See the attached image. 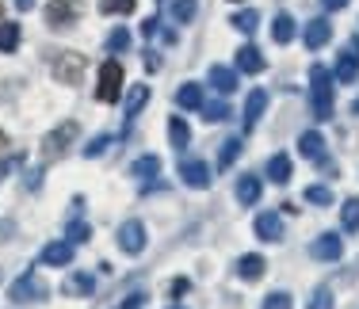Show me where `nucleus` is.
Masks as SVG:
<instances>
[{
  "instance_id": "nucleus-6",
  "label": "nucleus",
  "mask_w": 359,
  "mask_h": 309,
  "mask_svg": "<svg viewBox=\"0 0 359 309\" xmlns=\"http://www.w3.org/2000/svg\"><path fill=\"white\" fill-rule=\"evenodd\" d=\"M73 137H76V123L69 118V123H62L54 134H46V142H42V157H46V160L65 157V153H69V145H73Z\"/></svg>"
},
{
  "instance_id": "nucleus-9",
  "label": "nucleus",
  "mask_w": 359,
  "mask_h": 309,
  "mask_svg": "<svg viewBox=\"0 0 359 309\" xmlns=\"http://www.w3.org/2000/svg\"><path fill=\"white\" fill-rule=\"evenodd\" d=\"M310 252H313V260H340V256H344V240H340L337 233H321L318 240H313L310 245Z\"/></svg>"
},
{
  "instance_id": "nucleus-18",
  "label": "nucleus",
  "mask_w": 359,
  "mask_h": 309,
  "mask_svg": "<svg viewBox=\"0 0 359 309\" xmlns=\"http://www.w3.org/2000/svg\"><path fill=\"white\" fill-rule=\"evenodd\" d=\"M237 69L241 73H264V54L256 46H241L237 50Z\"/></svg>"
},
{
  "instance_id": "nucleus-5",
  "label": "nucleus",
  "mask_w": 359,
  "mask_h": 309,
  "mask_svg": "<svg viewBox=\"0 0 359 309\" xmlns=\"http://www.w3.org/2000/svg\"><path fill=\"white\" fill-rule=\"evenodd\" d=\"M96 96L104 103H115L118 96H123V65H118V62H104V65H100Z\"/></svg>"
},
{
  "instance_id": "nucleus-13",
  "label": "nucleus",
  "mask_w": 359,
  "mask_h": 309,
  "mask_svg": "<svg viewBox=\"0 0 359 309\" xmlns=\"http://www.w3.org/2000/svg\"><path fill=\"white\" fill-rule=\"evenodd\" d=\"M264 107H268V92H264V88H256L252 96H249V103H245V130H252V126L260 123Z\"/></svg>"
},
{
  "instance_id": "nucleus-17",
  "label": "nucleus",
  "mask_w": 359,
  "mask_h": 309,
  "mask_svg": "<svg viewBox=\"0 0 359 309\" xmlns=\"http://www.w3.org/2000/svg\"><path fill=\"white\" fill-rule=\"evenodd\" d=\"M298 153L302 157H310V160H321V153H325V137L318 130H306L302 137H298Z\"/></svg>"
},
{
  "instance_id": "nucleus-32",
  "label": "nucleus",
  "mask_w": 359,
  "mask_h": 309,
  "mask_svg": "<svg viewBox=\"0 0 359 309\" xmlns=\"http://www.w3.org/2000/svg\"><path fill=\"white\" fill-rule=\"evenodd\" d=\"M126 46H130V31H126V27H115L107 34V50H111V54H123Z\"/></svg>"
},
{
  "instance_id": "nucleus-39",
  "label": "nucleus",
  "mask_w": 359,
  "mask_h": 309,
  "mask_svg": "<svg viewBox=\"0 0 359 309\" xmlns=\"http://www.w3.org/2000/svg\"><path fill=\"white\" fill-rule=\"evenodd\" d=\"M306 309H332V294H329L325 287H318V290H313V298H310V305H306Z\"/></svg>"
},
{
  "instance_id": "nucleus-15",
  "label": "nucleus",
  "mask_w": 359,
  "mask_h": 309,
  "mask_svg": "<svg viewBox=\"0 0 359 309\" xmlns=\"http://www.w3.org/2000/svg\"><path fill=\"white\" fill-rule=\"evenodd\" d=\"M355 76H359V54L344 50V54H340V62H337V81L340 84H355Z\"/></svg>"
},
{
  "instance_id": "nucleus-41",
  "label": "nucleus",
  "mask_w": 359,
  "mask_h": 309,
  "mask_svg": "<svg viewBox=\"0 0 359 309\" xmlns=\"http://www.w3.org/2000/svg\"><path fill=\"white\" fill-rule=\"evenodd\" d=\"M157 27H161V20H157V15H149V20L142 23V34L149 39V34H157Z\"/></svg>"
},
{
  "instance_id": "nucleus-38",
  "label": "nucleus",
  "mask_w": 359,
  "mask_h": 309,
  "mask_svg": "<svg viewBox=\"0 0 359 309\" xmlns=\"http://www.w3.org/2000/svg\"><path fill=\"white\" fill-rule=\"evenodd\" d=\"M294 302H290V294H283V290H276V294H268L264 298V305L260 309H290Z\"/></svg>"
},
{
  "instance_id": "nucleus-8",
  "label": "nucleus",
  "mask_w": 359,
  "mask_h": 309,
  "mask_svg": "<svg viewBox=\"0 0 359 309\" xmlns=\"http://www.w3.org/2000/svg\"><path fill=\"white\" fill-rule=\"evenodd\" d=\"M180 176H184V184H187V187H195V191L210 187V168L203 165V160H195V157L180 160Z\"/></svg>"
},
{
  "instance_id": "nucleus-11",
  "label": "nucleus",
  "mask_w": 359,
  "mask_h": 309,
  "mask_svg": "<svg viewBox=\"0 0 359 309\" xmlns=\"http://www.w3.org/2000/svg\"><path fill=\"white\" fill-rule=\"evenodd\" d=\"M256 233L264 240H283V218H279L276 210H264L260 218H256Z\"/></svg>"
},
{
  "instance_id": "nucleus-42",
  "label": "nucleus",
  "mask_w": 359,
  "mask_h": 309,
  "mask_svg": "<svg viewBox=\"0 0 359 309\" xmlns=\"http://www.w3.org/2000/svg\"><path fill=\"white\" fill-rule=\"evenodd\" d=\"M325 12H340V8H348V0H321Z\"/></svg>"
},
{
  "instance_id": "nucleus-40",
  "label": "nucleus",
  "mask_w": 359,
  "mask_h": 309,
  "mask_svg": "<svg viewBox=\"0 0 359 309\" xmlns=\"http://www.w3.org/2000/svg\"><path fill=\"white\" fill-rule=\"evenodd\" d=\"M118 309H145V294H130V298H126V302L118 305Z\"/></svg>"
},
{
  "instance_id": "nucleus-24",
  "label": "nucleus",
  "mask_w": 359,
  "mask_h": 309,
  "mask_svg": "<svg viewBox=\"0 0 359 309\" xmlns=\"http://www.w3.org/2000/svg\"><path fill=\"white\" fill-rule=\"evenodd\" d=\"M271 39H276V42H290V39H294V20H290L287 12H279L276 20H271Z\"/></svg>"
},
{
  "instance_id": "nucleus-33",
  "label": "nucleus",
  "mask_w": 359,
  "mask_h": 309,
  "mask_svg": "<svg viewBox=\"0 0 359 309\" xmlns=\"http://www.w3.org/2000/svg\"><path fill=\"white\" fill-rule=\"evenodd\" d=\"M233 27L241 34H252L256 27H260V15H256V12H237L233 15Z\"/></svg>"
},
{
  "instance_id": "nucleus-35",
  "label": "nucleus",
  "mask_w": 359,
  "mask_h": 309,
  "mask_svg": "<svg viewBox=\"0 0 359 309\" xmlns=\"http://www.w3.org/2000/svg\"><path fill=\"white\" fill-rule=\"evenodd\" d=\"M111 145H115V137H107V134H100V137H92L88 145H84V157H100V153H107Z\"/></svg>"
},
{
  "instance_id": "nucleus-2",
  "label": "nucleus",
  "mask_w": 359,
  "mask_h": 309,
  "mask_svg": "<svg viewBox=\"0 0 359 309\" xmlns=\"http://www.w3.org/2000/svg\"><path fill=\"white\" fill-rule=\"evenodd\" d=\"M50 73L57 76V84H81L84 54H73V50H50Z\"/></svg>"
},
{
  "instance_id": "nucleus-36",
  "label": "nucleus",
  "mask_w": 359,
  "mask_h": 309,
  "mask_svg": "<svg viewBox=\"0 0 359 309\" xmlns=\"http://www.w3.org/2000/svg\"><path fill=\"white\" fill-rule=\"evenodd\" d=\"M92 237V229H88V221H69V240H73V245H84V240H88Z\"/></svg>"
},
{
  "instance_id": "nucleus-23",
  "label": "nucleus",
  "mask_w": 359,
  "mask_h": 309,
  "mask_svg": "<svg viewBox=\"0 0 359 309\" xmlns=\"http://www.w3.org/2000/svg\"><path fill=\"white\" fill-rule=\"evenodd\" d=\"M176 103H180V107H187V111H199L203 107V88H199V84H184V88L176 92Z\"/></svg>"
},
{
  "instance_id": "nucleus-26",
  "label": "nucleus",
  "mask_w": 359,
  "mask_h": 309,
  "mask_svg": "<svg viewBox=\"0 0 359 309\" xmlns=\"http://www.w3.org/2000/svg\"><path fill=\"white\" fill-rule=\"evenodd\" d=\"M20 46V23H0V54H12Z\"/></svg>"
},
{
  "instance_id": "nucleus-22",
  "label": "nucleus",
  "mask_w": 359,
  "mask_h": 309,
  "mask_svg": "<svg viewBox=\"0 0 359 309\" xmlns=\"http://www.w3.org/2000/svg\"><path fill=\"white\" fill-rule=\"evenodd\" d=\"M149 103V88L145 84H134V92H130V99H126V123H134L138 118V111Z\"/></svg>"
},
{
  "instance_id": "nucleus-47",
  "label": "nucleus",
  "mask_w": 359,
  "mask_h": 309,
  "mask_svg": "<svg viewBox=\"0 0 359 309\" xmlns=\"http://www.w3.org/2000/svg\"><path fill=\"white\" fill-rule=\"evenodd\" d=\"M168 309H180V305H168Z\"/></svg>"
},
{
  "instance_id": "nucleus-30",
  "label": "nucleus",
  "mask_w": 359,
  "mask_h": 309,
  "mask_svg": "<svg viewBox=\"0 0 359 309\" xmlns=\"http://www.w3.org/2000/svg\"><path fill=\"white\" fill-rule=\"evenodd\" d=\"M138 8V0H100V12L104 15H130Z\"/></svg>"
},
{
  "instance_id": "nucleus-19",
  "label": "nucleus",
  "mask_w": 359,
  "mask_h": 309,
  "mask_svg": "<svg viewBox=\"0 0 359 309\" xmlns=\"http://www.w3.org/2000/svg\"><path fill=\"white\" fill-rule=\"evenodd\" d=\"M268 271V263H264V256H241V260H237V275H241V279H260V275Z\"/></svg>"
},
{
  "instance_id": "nucleus-46",
  "label": "nucleus",
  "mask_w": 359,
  "mask_h": 309,
  "mask_svg": "<svg viewBox=\"0 0 359 309\" xmlns=\"http://www.w3.org/2000/svg\"><path fill=\"white\" fill-rule=\"evenodd\" d=\"M0 149H4V134H0Z\"/></svg>"
},
{
  "instance_id": "nucleus-12",
  "label": "nucleus",
  "mask_w": 359,
  "mask_h": 309,
  "mask_svg": "<svg viewBox=\"0 0 359 309\" xmlns=\"http://www.w3.org/2000/svg\"><path fill=\"white\" fill-rule=\"evenodd\" d=\"M207 81H210V88H215V92H222V96H229V92L237 88V73H233V69H226V65H215Z\"/></svg>"
},
{
  "instance_id": "nucleus-25",
  "label": "nucleus",
  "mask_w": 359,
  "mask_h": 309,
  "mask_svg": "<svg viewBox=\"0 0 359 309\" xmlns=\"http://www.w3.org/2000/svg\"><path fill=\"white\" fill-rule=\"evenodd\" d=\"M241 137H229V142H222V157H218V168L222 172H229V168H233V160L237 157H241Z\"/></svg>"
},
{
  "instance_id": "nucleus-14",
  "label": "nucleus",
  "mask_w": 359,
  "mask_h": 309,
  "mask_svg": "<svg viewBox=\"0 0 359 309\" xmlns=\"http://www.w3.org/2000/svg\"><path fill=\"white\" fill-rule=\"evenodd\" d=\"M329 39H332V27L325 20H310V23H306V46H310V50H321Z\"/></svg>"
},
{
  "instance_id": "nucleus-28",
  "label": "nucleus",
  "mask_w": 359,
  "mask_h": 309,
  "mask_svg": "<svg viewBox=\"0 0 359 309\" xmlns=\"http://www.w3.org/2000/svg\"><path fill=\"white\" fill-rule=\"evenodd\" d=\"M134 176L138 179H157L161 176V157H138L134 160Z\"/></svg>"
},
{
  "instance_id": "nucleus-31",
  "label": "nucleus",
  "mask_w": 359,
  "mask_h": 309,
  "mask_svg": "<svg viewBox=\"0 0 359 309\" xmlns=\"http://www.w3.org/2000/svg\"><path fill=\"white\" fill-rule=\"evenodd\" d=\"M168 137H172L176 149H184V145H187V137H191V134H187V123H184V118H168Z\"/></svg>"
},
{
  "instance_id": "nucleus-43",
  "label": "nucleus",
  "mask_w": 359,
  "mask_h": 309,
  "mask_svg": "<svg viewBox=\"0 0 359 309\" xmlns=\"http://www.w3.org/2000/svg\"><path fill=\"white\" fill-rule=\"evenodd\" d=\"M184 290H187V282H184V279H176L172 287H168V294H184Z\"/></svg>"
},
{
  "instance_id": "nucleus-29",
  "label": "nucleus",
  "mask_w": 359,
  "mask_h": 309,
  "mask_svg": "<svg viewBox=\"0 0 359 309\" xmlns=\"http://www.w3.org/2000/svg\"><path fill=\"white\" fill-rule=\"evenodd\" d=\"M340 221H344L348 233H355V229H359V199H355V195H352L344 206H340Z\"/></svg>"
},
{
  "instance_id": "nucleus-10",
  "label": "nucleus",
  "mask_w": 359,
  "mask_h": 309,
  "mask_svg": "<svg viewBox=\"0 0 359 309\" xmlns=\"http://www.w3.org/2000/svg\"><path fill=\"white\" fill-rule=\"evenodd\" d=\"M42 263H50V268H69L73 263V240H50V245L42 248Z\"/></svg>"
},
{
  "instance_id": "nucleus-3",
  "label": "nucleus",
  "mask_w": 359,
  "mask_h": 309,
  "mask_svg": "<svg viewBox=\"0 0 359 309\" xmlns=\"http://www.w3.org/2000/svg\"><path fill=\"white\" fill-rule=\"evenodd\" d=\"M8 298H12L15 305H31V302H42V298H50V287L39 279L35 271H23L20 279L12 282V290H8Z\"/></svg>"
},
{
  "instance_id": "nucleus-20",
  "label": "nucleus",
  "mask_w": 359,
  "mask_h": 309,
  "mask_svg": "<svg viewBox=\"0 0 359 309\" xmlns=\"http://www.w3.org/2000/svg\"><path fill=\"white\" fill-rule=\"evenodd\" d=\"M92 290H96L92 275H69V279H65V294L69 298H88Z\"/></svg>"
},
{
  "instance_id": "nucleus-44",
  "label": "nucleus",
  "mask_w": 359,
  "mask_h": 309,
  "mask_svg": "<svg viewBox=\"0 0 359 309\" xmlns=\"http://www.w3.org/2000/svg\"><path fill=\"white\" fill-rule=\"evenodd\" d=\"M15 8H20V12H31V8H35V0H15Z\"/></svg>"
},
{
  "instance_id": "nucleus-37",
  "label": "nucleus",
  "mask_w": 359,
  "mask_h": 309,
  "mask_svg": "<svg viewBox=\"0 0 359 309\" xmlns=\"http://www.w3.org/2000/svg\"><path fill=\"white\" fill-rule=\"evenodd\" d=\"M306 199H310V202H318V206H329V202H332V191H329L325 184H313L310 191H306Z\"/></svg>"
},
{
  "instance_id": "nucleus-21",
  "label": "nucleus",
  "mask_w": 359,
  "mask_h": 309,
  "mask_svg": "<svg viewBox=\"0 0 359 309\" xmlns=\"http://www.w3.org/2000/svg\"><path fill=\"white\" fill-rule=\"evenodd\" d=\"M268 179L271 184H287L290 179V157L287 153H276V157L268 160Z\"/></svg>"
},
{
  "instance_id": "nucleus-4",
  "label": "nucleus",
  "mask_w": 359,
  "mask_h": 309,
  "mask_svg": "<svg viewBox=\"0 0 359 309\" xmlns=\"http://www.w3.org/2000/svg\"><path fill=\"white\" fill-rule=\"evenodd\" d=\"M81 12H84V0H50L46 23L54 31H65V27H73V23L81 20Z\"/></svg>"
},
{
  "instance_id": "nucleus-16",
  "label": "nucleus",
  "mask_w": 359,
  "mask_h": 309,
  "mask_svg": "<svg viewBox=\"0 0 359 309\" xmlns=\"http://www.w3.org/2000/svg\"><path fill=\"white\" fill-rule=\"evenodd\" d=\"M256 199H260V176H241L237 179V202L256 206Z\"/></svg>"
},
{
  "instance_id": "nucleus-27",
  "label": "nucleus",
  "mask_w": 359,
  "mask_h": 309,
  "mask_svg": "<svg viewBox=\"0 0 359 309\" xmlns=\"http://www.w3.org/2000/svg\"><path fill=\"white\" fill-rule=\"evenodd\" d=\"M199 12V0H172V23H191Z\"/></svg>"
},
{
  "instance_id": "nucleus-34",
  "label": "nucleus",
  "mask_w": 359,
  "mask_h": 309,
  "mask_svg": "<svg viewBox=\"0 0 359 309\" xmlns=\"http://www.w3.org/2000/svg\"><path fill=\"white\" fill-rule=\"evenodd\" d=\"M203 118H207V123H226V118H229V107H226V103H203Z\"/></svg>"
},
{
  "instance_id": "nucleus-45",
  "label": "nucleus",
  "mask_w": 359,
  "mask_h": 309,
  "mask_svg": "<svg viewBox=\"0 0 359 309\" xmlns=\"http://www.w3.org/2000/svg\"><path fill=\"white\" fill-rule=\"evenodd\" d=\"M344 50H352V54H359V34H352V39H348V46Z\"/></svg>"
},
{
  "instance_id": "nucleus-1",
  "label": "nucleus",
  "mask_w": 359,
  "mask_h": 309,
  "mask_svg": "<svg viewBox=\"0 0 359 309\" xmlns=\"http://www.w3.org/2000/svg\"><path fill=\"white\" fill-rule=\"evenodd\" d=\"M310 107H313V118L332 115V73L325 65L310 69Z\"/></svg>"
},
{
  "instance_id": "nucleus-48",
  "label": "nucleus",
  "mask_w": 359,
  "mask_h": 309,
  "mask_svg": "<svg viewBox=\"0 0 359 309\" xmlns=\"http://www.w3.org/2000/svg\"><path fill=\"white\" fill-rule=\"evenodd\" d=\"M0 12H4V4H0Z\"/></svg>"
},
{
  "instance_id": "nucleus-7",
  "label": "nucleus",
  "mask_w": 359,
  "mask_h": 309,
  "mask_svg": "<svg viewBox=\"0 0 359 309\" xmlns=\"http://www.w3.org/2000/svg\"><path fill=\"white\" fill-rule=\"evenodd\" d=\"M118 248H123L126 256H138L142 248H145V226L138 218H130V221H123L118 226Z\"/></svg>"
}]
</instances>
